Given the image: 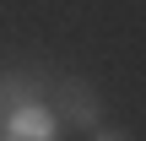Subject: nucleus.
<instances>
[{
    "instance_id": "nucleus-1",
    "label": "nucleus",
    "mask_w": 146,
    "mask_h": 141,
    "mask_svg": "<svg viewBox=\"0 0 146 141\" xmlns=\"http://www.w3.org/2000/svg\"><path fill=\"white\" fill-rule=\"evenodd\" d=\"M49 103H60V114H65L70 125H81V130H98V125H103L98 87H92V82H81V76H54Z\"/></svg>"
},
{
    "instance_id": "nucleus-2",
    "label": "nucleus",
    "mask_w": 146,
    "mask_h": 141,
    "mask_svg": "<svg viewBox=\"0 0 146 141\" xmlns=\"http://www.w3.org/2000/svg\"><path fill=\"white\" fill-rule=\"evenodd\" d=\"M92 141H130V136H125V130H108V125H98V130H92Z\"/></svg>"
},
{
    "instance_id": "nucleus-3",
    "label": "nucleus",
    "mask_w": 146,
    "mask_h": 141,
    "mask_svg": "<svg viewBox=\"0 0 146 141\" xmlns=\"http://www.w3.org/2000/svg\"><path fill=\"white\" fill-rule=\"evenodd\" d=\"M0 141H43V136H33V130H16V125H5V136Z\"/></svg>"
}]
</instances>
